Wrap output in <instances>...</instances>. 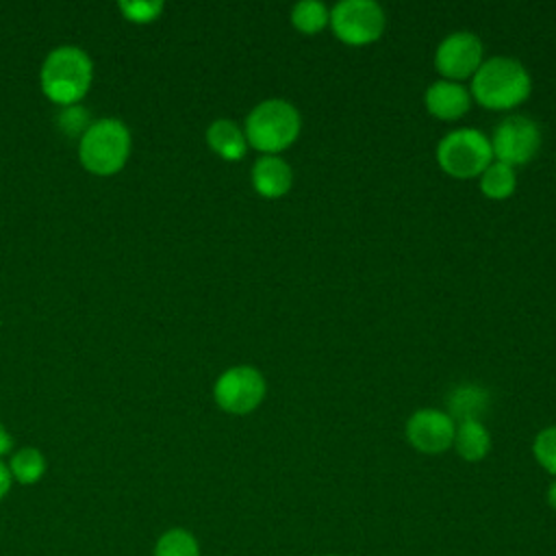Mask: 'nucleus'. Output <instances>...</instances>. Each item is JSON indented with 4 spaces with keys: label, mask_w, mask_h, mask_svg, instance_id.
<instances>
[{
    "label": "nucleus",
    "mask_w": 556,
    "mask_h": 556,
    "mask_svg": "<svg viewBox=\"0 0 556 556\" xmlns=\"http://www.w3.org/2000/svg\"><path fill=\"white\" fill-rule=\"evenodd\" d=\"M530 74L513 56H491L471 76V96L486 109L504 111L530 96Z\"/></svg>",
    "instance_id": "nucleus-1"
},
{
    "label": "nucleus",
    "mask_w": 556,
    "mask_h": 556,
    "mask_svg": "<svg viewBox=\"0 0 556 556\" xmlns=\"http://www.w3.org/2000/svg\"><path fill=\"white\" fill-rule=\"evenodd\" d=\"M298 109L282 100L269 98L258 102L245 117V141L265 154H276L289 148L300 135Z\"/></svg>",
    "instance_id": "nucleus-2"
},
{
    "label": "nucleus",
    "mask_w": 556,
    "mask_h": 556,
    "mask_svg": "<svg viewBox=\"0 0 556 556\" xmlns=\"http://www.w3.org/2000/svg\"><path fill=\"white\" fill-rule=\"evenodd\" d=\"M91 83V61L74 46L56 48L48 54L41 67V87L46 96L59 104L72 106L78 102Z\"/></svg>",
    "instance_id": "nucleus-3"
},
{
    "label": "nucleus",
    "mask_w": 556,
    "mask_h": 556,
    "mask_svg": "<svg viewBox=\"0 0 556 556\" xmlns=\"http://www.w3.org/2000/svg\"><path fill=\"white\" fill-rule=\"evenodd\" d=\"M493 161L491 139L476 128H456L437 146L439 167L454 178H473Z\"/></svg>",
    "instance_id": "nucleus-4"
},
{
    "label": "nucleus",
    "mask_w": 556,
    "mask_h": 556,
    "mask_svg": "<svg viewBox=\"0 0 556 556\" xmlns=\"http://www.w3.org/2000/svg\"><path fill=\"white\" fill-rule=\"evenodd\" d=\"M130 135L119 119H100L87 126L80 137V161L93 174L117 172L128 156Z\"/></svg>",
    "instance_id": "nucleus-5"
},
{
    "label": "nucleus",
    "mask_w": 556,
    "mask_h": 556,
    "mask_svg": "<svg viewBox=\"0 0 556 556\" xmlns=\"http://www.w3.org/2000/svg\"><path fill=\"white\" fill-rule=\"evenodd\" d=\"M330 26L343 43L365 46L382 35L384 11L374 0H341L330 11Z\"/></svg>",
    "instance_id": "nucleus-6"
},
{
    "label": "nucleus",
    "mask_w": 556,
    "mask_h": 556,
    "mask_svg": "<svg viewBox=\"0 0 556 556\" xmlns=\"http://www.w3.org/2000/svg\"><path fill=\"white\" fill-rule=\"evenodd\" d=\"M491 148L495 161L510 167L532 161L541 148V130L536 122L523 115L504 117L491 137Z\"/></svg>",
    "instance_id": "nucleus-7"
},
{
    "label": "nucleus",
    "mask_w": 556,
    "mask_h": 556,
    "mask_svg": "<svg viewBox=\"0 0 556 556\" xmlns=\"http://www.w3.org/2000/svg\"><path fill=\"white\" fill-rule=\"evenodd\" d=\"M215 402L235 415L254 410L265 397V378L250 365H237L224 371L215 382Z\"/></svg>",
    "instance_id": "nucleus-8"
},
{
    "label": "nucleus",
    "mask_w": 556,
    "mask_h": 556,
    "mask_svg": "<svg viewBox=\"0 0 556 556\" xmlns=\"http://www.w3.org/2000/svg\"><path fill=\"white\" fill-rule=\"evenodd\" d=\"M482 65V41L469 30L450 33L434 52V67L445 80H463Z\"/></svg>",
    "instance_id": "nucleus-9"
},
{
    "label": "nucleus",
    "mask_w": 556,
    "mask_h": 556,
    "mask_svg": "<svg viewBox=\"0 0 556 556\" xmlns=\"http://www.w3.org/2000/svg\"><path fill=\"white\" fill-rule=\"evenodd\" d=\"M456 424L452 417L437 408H421L406 421L408 443L424 454H441L454 443Z\"/></svg>",
    "instance_id": "nucleus-10"
},
{
    "label": "nucleus",
    "mask_w": 556,
    "mask_h": 556,
    "mask_svg": "<svg viewBox=\"0 0 556 556\" xmlns=\"http://www.w3.org/2000/svg\"><path fill=\"white\" fill-rule=\"evenodd\" d=\"M426 109L430 115L439 119H458L469 111L471 93L467 87H463L456 80H434L424 96Z\"/></svg>",
    "instance_id": "nucleus-11"
},
{
    "label": "nucleus",
    "mask_w": 556,
    "mask_h": 556,
    "mask_svg": "<svg viewBox=\"0 0 556 556\" xmlns=\"http://www.w3.org/2000/svg\"><path fill=\"white\" fill-rule=\"evenodd\" d=\"M291 165L276 154L258 156L252 167V185L263 198L285 195L291 189Z\"/></svg>",
    "instance_id": "nucleus-12"
},
{
    "label": "nucleus",
    "mask_w": 556,
    "mask_h": 556,
    "mask_svg": "<svg viewBox=\"0 0 556 556\" xmlns=\"http://www.w3.org/2000/svg\"><path fill=\"white\" fill-rule=\"evenodd\" d=\"M208 146L226 161H239L245 150V132L232 119H215L206 130Z\"/></svg>",
    "instance_id": "nucleus-13"
},
{
    "label": "nucleus",
    "mask_w": 556,
    "mask_h": 556,
    "mask_svg": "<svg viewBox=\"0 0 556 556\" xmlns=\"http://www.w3.org/2000/svg\"><path fill=\"white\" fill-rule=\"evenodd\" d=\"M452 445L456 447L460 458H465L469 463H476V460H482L489 454V450H491V434L482 426V421H478V419L460 421L456 426L454 443Z\"/></svg>",
    "instance_id": "nucleus-14"
},
{
    "label": "nucleus",
    "mask_w": 556,
    "mask_h": 556,
    "mask_svg": "<svg viewBox=\"0 0 556 556\" xmlns=\"http://www.w3.org/2000/svg\"><path fill=\"white\" fill-rule=\"evenodd\" d=\"M486 404H489V393L482 387L460 384L447 397V408H450L447 415L452 417V421L458 419V424L469 419L480 421V415L486 410Z\"/></svg>",
    "instance_id": "nucleus-15"
},
{
    "label": "nucleus",
    "mask_w": 556,
    "mask_h": 556,
    "mask_svg": "<svg viewBox=\"0 0 556 556\" xmlns=\"http://www.w3.org/2000/svg\"><path fill=\"white\" fill-rule=\"evenodd\" d=\"M515 185V169L502 161H491L489 167L480 174V189L491 200H504L513 195Z\"/></svg>",
    "instance_id": "nucleus-16"
},
{
    "label": "nucleus",
    "mask_w": 556,
    "mask_h": 556,
    "mask_svg": "<svg viewBox=\"0 0 556 556\" xmlns=\"http://www.w3.org/2000/svg\"><path fill=\"white\" fill-rule=\"evenodd\" d=\"M9 471L20 484H35L46 473V458L35 447H22L11 456Z\"/></svg>",
    "instance_id": "nucleus-17"
},
{
    "label": "nucleus",
    "mask_w": 556,
    "mask_h": 556,
    "mask_svg": "<svg viewBox=\"0 0 556 556\" xmlns=\"http://www.w3.org/2000/svg\"><path fill=\"white\" fill-rule=\"evenodd\" d=\"M152 556H200V543L189 530L169 528L156 539Z\"/></svg>",
    "instance_id": "nucleus-18"
},
{
    "label": "nucleus",
    "mask_w": 556,
    "mask_h": 556,
    "mask_svg": "<svg viewBox=\"0 0 556 556\" xmlns=\"http://www.w3.org/2000/svg\"><path fill=\"white\" fill-rule=\"evenodd\" d=\"M328 22H330V11L326 9L324 2H317V0H300V2L293 4V9H291V24H293L300 33H304V35L319 33Z\"/></svg>",
    "instance_id": "nucleus-19"
},
{
    "label": "nucleus",
    "mask_w": 556,
    "mask_h": 556,
    "mask_svg": "<svg viewBox=\"0 0 556 556\" xmlns=\"http://www.w3.org/2000/svg\"><path fill=\"white\" fill-rule=\"evenodd\" d=\"M532 452H534V458L536 463L556 476V426H549V428H543L536 437H534V443H532Z\"/></svg>",
    "instance_id": "nucleus-20"
},
{
    "label": "nucleus",
    "mask_w": 556,
    "mask_h": 556,
    "mask_svg": "<svg viewBox=\"0 0 556 556\" xmlns=\"http://www.w3.org/2000/svg\"><path fill=\"white\" fill-rule=\"evenodd\" d=\"M117 7L132 22H150V20L159 17V13L163 9V2H159V0H139V2L132 0V2H119Z\"/></svg>",
    "instance_id": "nucleus-21"
},
{
    "label": "nucleus",
    "mask_w": 556,
    "mask_h": 556,
    "mask_svg": "<svg viewBox=\"0 0 556 556\" xmlns=\"http://www.w3.org/2000/svg\"><path fill=\"white\" fill-rule=\"evenodd\" d=\"M87 113L80 109V106H67L61 117H59V124L61 128L67 132V135H76L78 130H87Z\"/></svg>",
    "instance_id": "nucleus-22"
},
{
    "label": "nucleus",
    "mask_w": 556,
    "mask_h": 556,
    "mask_svg": "<svg viewBox=\"0 0 556 556\" xmlns=\"http://www.w3.org/2000/svg\"><path fill=\"white\" fill-rule=\"evenodd\" d=\"M11 482H13V478H11V471H9V467L0 460V500L9 493V489H11Z\"/></svg>",
    "instance_id": "nucleus-23"
},
{
    "label": "nucleus",
    "mask_w": 556,
    "mask_h": 556,
    "mask_svg": "<svg viewBox=\"0 0 556 556\" xmlns=\"http://www.w3.org/2000/svg\"><path fill=\"white\" fill-rule=\"evenodd\" d=\"M11 447H13V439H11V434L7 432V428L0 424V456L7 454V452H11Z\"/></svg>",
    "instance_id": "nucleus-24"
},
{
    "label": "nucleus",
    "mask_w": 556,
    "mask_h": 556,
    "mask_svg": "<svg viewBox=\"0 0 556 556\" xmlns=\"http://www.w3.org/2000/svg\"><path fill=\"white\" fill-rule=\"evenodd\" d=\"M547 504L556 510V480L547 486Z\"/></svg>",
    "instance_id": "nucleus-25"
},
{
    "label": "nucleus",
    "mask_w": 556,
    "mask_h": 556,
    "mask_svg": "<svg viewBox=\"0 0 556 556\" xmlns=\"http://www.w3.org/2000/svg\"><path fill=\"white\" fill-rule=\"evenodd\" d=\"M326 556H339V554H326Z\"/></svg>",
    "instance_id": "nucleus-26"
}]
</instances>
